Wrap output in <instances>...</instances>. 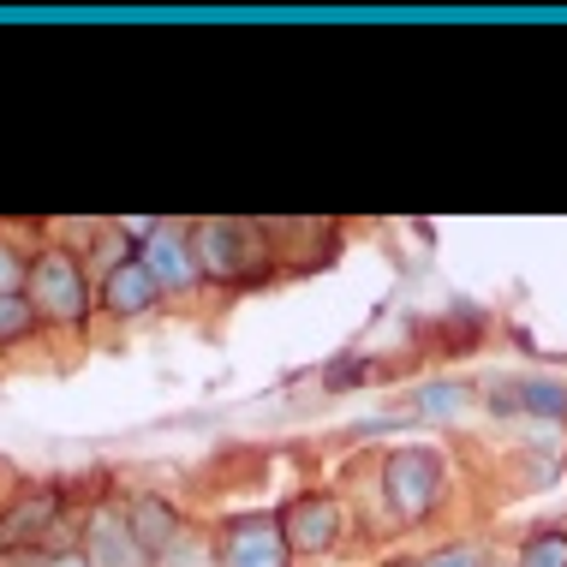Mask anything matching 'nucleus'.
<instances>
[{"mask_svg":"<svg viewBox=\"0 0 567 567\" xmlns=\"http://www.w3.org/2000/svg\"><path fill=\"white\" fill-rule=\"evenodd\" d=\"M466 401H472V394L460 389V382H431V389H419V401H412V406H419V412H454Z\"/></svg>","mask_w":567,"mask_h":567,"instance_id":"obj_12","label":"nucleus"},{"mask_svg":"<svg viewBox=\"0 0 567 567\" xmlns=\"http://www.w3.org/2000/svg\"><path fill=\"white\" fill-rule=\"evenodd\" d=\"M281 538H287V549H329V538H334V502L305 496L299 508L281 519Z\"/></svg>","mask_w":567,"mask_h":567,"instance_id":"obj_8","label":"nucleus"},{"mask_svg":"<svg viewBox=\"0 0 567 567\" xmlns=\"http://www.w3.org/2000/svg\"><path fill=\"white\" fill-rule=\"evenodd\" d=\"M0 293H19V264H12L7 245H0Z\"/></svg>","mask_w":567,"mask_h":567,"instance_id":"obj_14","label":"nucleus"},{"mask_svg":"<svg viewBox=\"0 0 567 567\" xmlns=\"http://www.w3.org/2000/svg\"><path fill=\"white\" fill-rule=\"evenodd\" d=\"M489 406L496 412H538V419H567V382L502 377V382H489Z\"/></svg>","mask_w":567,"mask_h":567,"instance_id":"obj_4","label":"nucleus"},{"mask_svg":"<svg viewBox=\"0 0 567 567\" xmlns=\"http://www.w3.org/2000/svg\"><path fill=\"white\" fill-rule=\"evenodd\" d=\"M126 526H132V538L144 544V549H156V544L174 538V514H167L162 502H144V508H132V514H126Z\"/></svg>","mask_w":567,"mask_h":567,"instance_id":"obj_9","label":"nucleus"},{"mask_svg":"<svg viewBox=\"0 0 567 567\" xmlns=\"http://www.w3.org/2000/svg\"><path fill=\"white\" fill-rule=\"evenodd\" d=\"M49 514H54V496H30L24 508L12 514L7 526H0V544H24L30 532H37V519H42V526H49Z\"/></svg>","mask_w":567,"mask_h":567,"instance_id":"obj_10","label":"nucleus"},{"mask_svg":"<svg viewBox=\"0 0 567 567\" xmlns=\"http://www.w3.org/2000/svg\"><path fill=\"white\" fill-rule=\"evenodd\" d=\"M30 305H37V317H60V323H72V317H84V275L72 257L49 251L30 275Z\"/></svg>","mask_w":567,"mask_h":567,"instance_id":"obj_1","label":"nucleus"},{"mask_svg":"<svg viewBox=\"0 0 567 567\" xmlns=\"http://www.w3.org/2000/svg\"><path fill=\"white\" fill-rule=\"evenodd\" d=\"M424 567H478V556H472V549H442V556L424 561Z\"/></svg>","mask_w":567,"mask_h":567,"instance_id":"obj_15","label":"nucleus"},{"mask_svg":"<svg viewBox=\"0 0 567 567\" xmlns=\"http://www.w3.org/2000/svg\"><path fill=\"white\" fill-rule=\"evenodd\" d=\"M227 567H287L281 519H269V514L234 519V532H227Z\"/></svg>","mask_w":567,"mask_h":567,"instance_id":"obj_3","label":"nucleus"},{"mask_svg":"<svg viewBox=\"0 0 567 567\" xmlns=\"http://www.w3.org/2000/svg\"><path fill=\"white\" fill-rule=\"evenodd\" d=\"M137 257H144V269L156 275V287H192L197 275H204L197 269V251L179 234H167V227L150 234V251H137Z\"/></svg>","mask_w":567,"mask_h":567,"instance_id":"obj_7","label":"nucleus"},{"mask_svg":"<svg viewBox=\"0 0 567 567\" xmlns=\"http://www.w3.org/2000/svg\"><path fill=\"white\" fill-rule=\"evenodd\" d=\"M156 275L144 269V257H120V264L109 269V287H102V299H109V311L120 317H137V311H150L156 305Z\"/></svg>","mask_w":567,"mask_h":567,"instance_id":"obj_6","label":"nucleus"},{"mask_svg":"<svg viewBox=\"0 0 567 567\" xmlns=\"http://www.w3.org/2000/svg\"><path fill=\"white\" fill-rule=\"evenodd\" d=\"M49 567H90V556H79V549H66V556H54Z\"/></svg>","mask_w":567,"mask_h":567,"instance_id":"obj_16","label":"nucleus"},{"mask_svg":"<svg viewBox=\"0 0 567 567\" xmlns=\"http://www.w3.org/2000/svg\"><path fill=\"white\" fill-rule=\"evenodd\" d=\"M84 549H90V567H150V549L137 544V538H132V526H126L120 514H109V508L90 519Z\"/></svg>","mask_w":567,"mask_h":567,"instance_id":"obj_5","label":"nucleus"},{"mask_svg":"<svg viewBox=\"0 0 567 567\" xmlns=\"http://www.w3.org/2000/svg\"><path fill=\"white\" fill-rule=\"evenodd\" d=\"M519 567H567V538H538Z\"/></svg>","mask_w":567,"mask_h":567,"instance_id":"obj_13","label":"nucleus"},{"mask_svg":"<svg viewBox=\"0 0 567 567\" xmlns=\"http://www.w3.org/2000/svg\"><path fill=\"white\" fill-rule=\"evenodd\" d=\"M30 323H37V311H30L19 293H0V341H19Z\"/></svg>","mask_w":567,"mask_h":567,"instance_id":"obj_11","label":"nucleus"},{"mask_svg":"<svg viewBox=\"0 0 567 567\" xmlns=\"http://www.w3.org/2000/svg\"><path fill=\"white\" fill-rule=\"evenodd\" d=\"M436 489H442V472H436V460L424 454V449L389 454V502H394L406 519L431 514V508H436Z\"/></svg>","mask_w":567,"mask_h":567,"instance_id":"obj_2","label":"nucleus"}]
</instances>
